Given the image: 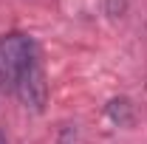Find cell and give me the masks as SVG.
I'll list each match as a JSON object with an SVG mask.
<instances>
[{"instance_id": "6da1fadb", "label": "cell", "mask_w": 147, "mask_h": 144, "mask_svg": "<svg viewBox=\"0 0 147 144\" xmlns=\"http://www.w3.org/2000/svg\"><path fill=\"white\" fill-rule=\"evenodd\" d=\"M37 62V45L26 34H3L0 37V88L14 93V79L23 68Z\"/></svg>"}, {"instance_id": "7a4b0ae2", "label": "cell", "mask_w": 147, "mask_h": 144, "mask_svg": "<svg viewBox=\"0 0 147 144\" xmlns=\"http://www.w3.org/2000/svg\"><path fill=\"white\" fill-rule=\"evenodd\" d=\"M14 93L17 99L31 110H42L45 108V99H48V85H45V76H42V68L40 62L23 68L14 79Z\"/></svg>"}, {"instance_id": "3957f363", "label": "cell", "mask_w": 147, "mask_h": 144, "mask_svg": "<svg viewBox=\"0 0 147 144\" xmlns=\"http://www.w3.org/2000/svg\"><path fill=\"white\" fill-rule=\"evenodd\" d=\"M108 113L113 122H119V124H130L133 122V108H130L127 99H113L108 105Z\"/></svg>"}, {"instance_id": "277c9868", "label": "cell", "mask_w": 147, "mask_h": 144, "mask_svg": "<svg viewBox=\"0 0 147 144\" xmlns=\"http://www.w3.org/2000/svg\"><path fill=\"white\" fill-rule=\"evenodd\" d=\"M125 6H127V0H108V11L116 17V14H122L125 11Z\"/></svg>"}, {"instance_id": "5b68a950", "label": "cell", "mask_w": 147, "mask_h": 144, "mask_svg": "<svg viewBox=\"0 0 147 144\" xmlns=\"http://www.w3.org/2000/svg\"><path fill=\"white\" fill-rule=\"evenodd\" d=\"M0 144H6V139H3V133H0Z\"/></svg>"}]
</instances>
